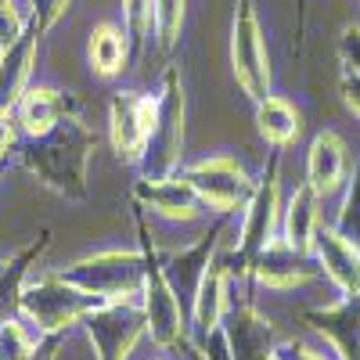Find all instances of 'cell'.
Wrapping results in <instances>:
<instances>
[{
    "instance_id": "cell-20",
    "label": "cell",
    "mask_w": 360,
    "mask_h": 360,
    "mask_svg": "<svg viewBox=\"0 0 360 360\" xmlns=\"http://www.w3.org/2000/svg\"><path fill=\"white\" fill-rule=\"evenodd\" d=\"M51 242V234H40V242L37 245H29L25 252H18L15 259H8L4 266H0V328H4L8 321H15L18 314V303H22V292H25V274H29V266L37 263V256L47 249Z\"/></svg>"
},
{
    "instance_id": "cell-19",
    "label": "cell",
    "mask_w": 360,
    "mask_h": 360,
    "mask_svg": "<svg viewBox=\"0 0 360 360\" xmlns=\"http://www.w3.org/2000/svg\"><path fill=\"white\" fill-rule=\"evenodd\" d=\"M256 127H259V137L266 144L274 148H288L299 141V134H303V115H299V108L281 98V94H266L256 101Z\"/></svg>"
},
{
    "instance_id": "cell-8",
    "label": "cell",
    "mask_w": 360,
    "mask_h": 360,
    "mask_svg": "<svg viewBox=\"0 0 360 360\" xmlns=\"http://www.w3.org/2000/svg\"><path fill=\"white\" fill-rule=\"evenodd\" d=\"M281 184H278V162L270 166V173L263 176V184H256L252 198L245 202L242 209V252L245 256H259L270 242L278 238V227H281Z\"/></svg>"
},
{
    "instance_id": "cell-15",
    "label": "cell",
    "mask_w": 360,
    "mask_h": 360,
    "mask_svg": "<svg viewBox=\"0 0 360 360\" xmlns=\"http://www.w3.org/2000/svg\"><path fill=\"white\" fill-rule=\"evenodd\" d=\"M134 195L144 209H152V213H159L166 220H195L202 213V198L195 195V188L188 184V180H176V176L137 180Z\"/></svg>"
},
{
    "instance_id": "cell-2",
    "label": "cell",
    "mask_w": 360,
    "mask_h": 360,
    "mask_svg": "<svg viewBox=\"0 0 360 360\" xmlns=\"http://www.w3.org/2000/svg\"><path fill=\"white\" fill-rule=\"evenodd\" d=\"M58 278L86 295L101 299V303H127L134 292L144 288L148 266L137 252H98V256L76 259Z\"/></svg>"
},
{
    "instance_id": "cell-34",
    "label": "cell",
    "mask_w": 360,
    "mask_h": 360,
    "mask_svg": "<svg viewBox=\"0 0 360 360\" xmlns=\"http://www.w3.org/2000/svg\"><path fill=\"white\" fill-rule=\"evenodd\" d=\"M4 166H8V162H0V173H4Z\"/></svg>"
},
{
    "instance_id": "cell-6",
    "label": "cell",
    "mask_w": 360,
    "mask_h": 360,
    "mask_svg": "<svg viewBox=\"0 0 360 360\" xmlns=\"http://www.w3.org/2000/svg\"><path fill=\"white\" fill-rule=\"evenodd\" d=\"M184 180L195 188L202 205L217 209V213L245 209V202L256 191V180L249 176V169L242 162H234L231 155H213V159H202V162L188 166Z\"/></svg>"
},
{
    "instance_id": "cell-11",
    "label": "cell",
    "mask_w": 360,
    "mask_h": 360,
    "mask_svg": "<svg viewBox=\"0 0 360 360\" xmlns=\"http://www.w3.org/2000/svg\"><path fill=\"white\" fill-rule=\"evenodd\" d=\"M90 339L101 349V360H127L137 335H141V317L119 303H101L83 317Z\"/></svg>"
},
{
    "instance_id": "cell-28",
    "label": "cell",
    "mask_w": 360,
    "mask_h": 360,
    "mask_svg": "<svg viewBox=\"0 0 360 360\" xmlns=\"http://www.w3.org/2000/svg\"><path fill=\"white\" fill-rule=\"evenodd\" d=\"M339 58H342V69L360 76V22H346L342 33H339Z\"/></svg>"
},
{
    "instance_id": "cell-35",
    "label": "cell",
    "mask_w": 360,
    "mask_h": 360,
    "mask_svg": "<svg viewBox=\"0 0 360 360\" xmlns=\"http://www.w3.org/2000/svg\"><path fill=\"white\" fill-rule=\"evenodd\" d=\"M0 266H4V263H0Z\"/></svg>"
},
{
    "instance_id": "cell-31",
    "label": "cell",
    "mask_w": 360,
    "mask_h": 360,
    "mask_svg": "<svg viewBox=\"0 0 360 360\" xmlns=\"http://www.w3.org/2000/svg\"><path fill=\"white\" fill-rule=\"evenodd\" d=\"M54 353H58V339H47V342H40L33 353H29L25 360H54Z\"/></svg>"
},
{
    "instance_id": "cell-18",
    "label": "cell",
    "mask_w": 360,
    "mask_h": 360,
    "mask_svg": "<svg viewBox=\"0 0 360 360\" xmlns=\"http://www.w3.org/2000/svg\"><path fill=\"white\" fill-rule=\"evenodd\" d=\"M310 321H317V332L332 342L339 360H360V299H342L339 307L310 314Z\"/></svg>"
},
{
    "instance_id": "cell-17",
    "label": "cell",
    "mask_w": 360,
    "mask_h": 360,
    "mask_svg": "<svg viewBox=\"0 0 360 360\" xmlns=\"http://www.w3.org/2000/svg\"><path fill=\"white\" fill-rule=\"evenodd\" d=\"M321 227V198L307 188V184H299L288 202H285V213H281V238L295 249V252H303L310 256L314 249V234Z\"/></svg>"
},
{
    "instance_id": "cell-23",
    "label": "cell",
    "mask_w": 360,
    "mask_h": 360,
    "mask_svg": "<svg viewBox=\"0 0 360 360\" xmlns=\"http://www.w3.org/2000/svg\"><path fill=\"white\" fill-rule=\"evenodd\" d=\"M339 195H342V202H339V209H335L332 227H335L339 234H346L349 242L360 245V159H356L353 173L346 176V184H342Z\"/></svg>"
},
{
    "instance_id": "cell-7",
    "label": "cell",
    "mask_w": 360,
    "mask_h": 360,
    "mask_svg": "<svg viewBox=\"0 0 360 360\" xmlns=\"http://www.w3.org/2000/svg\"><path fill=\"white\" fill-rule=\"evenodd\" d=\"M159 98L148 94H115L108 105V123H112V144L123 162H141L148 137L155 127Z\"/></svg>"
},
{
    "instance_id": "cell-5",
    "label": "cell",
    "mask_w": 360,
    "mask_h": 360,
    "mask_svg": "<svg viewBox=\"0 0 360 360\" xmlns=\"http://www.w3.org/2000/svg\"><path fill=\"white\" fill-rule=\"evenodd\" d=\"M98 307H101V299L72 288L62 278H47V281L29 285L22 292V303H18V310L33 321L40 332H62L65 324L83 321L90 310H98Z\"/></svg>"
},
{
    "instance_id": "cell-1",
    "label": "cell",
    "mask_w": 360,
    "mask_h": 360,
    "mask_svg": "<svg viewBox=\"0 0 360 360\" xmlns=\"http://www.w3.org/2000/svg\"><path fill=\"white\" fill-rule=\"evenodd\" d=\"M94 148H98V137L76 115H69L54 130L29 141L22 152V162L47 191L79 202L86 198V173H90Z\"/></svg>"
},
{
    "instance_id": "cell-32",
    "label": "cell",
    "mask_w": 360,
    "mask_h": 360,
    "mask_svg": "<svg viewBox=\"0 0 360 360\" xmlns=\"http://www.w3.org/2000/svg\"><path fill=\"white\" fill-rule=\"evenodd\" d=\"M295 360H328V356H324V353H317V349H310V346H299Z\"/></svg>"
},
{
    "instance_id": "cell-14",
    "label": "cell",
    "mask_w": 360,
    "mask_h": 360,
    "mask_svg": "<svg viewBox=\"0 0 360 360\" xmlns=\"http://www.w3.org/2000/svg\"><path fill=\"white\" fill-rule=\"evenodd\" d=\"M18 123L29 137H40L47 130H54L62 119L79 112V101L65 90H54V86H29L25 98L18 101Z\"/></svg>"
},
{
    "instance_id": "cell-16",
    "label": "cell",
    "mask_w": 360,
    "mask_h": 360,
    "mask_svg": "<svg viewBox=\"0 0 360 360\" xmlns=\"http://www.w3.org/2000/svg\"><path fill=\"white\" fill-rule=\"evenodd\" d=\"M144 310H148V324L152 335L159 342H176L184 335V317H180V299L173 292V285L166 281L162 270H148L144 278Z\"/></svg>"
},
{
    "instance_id": "cell-22",
    "label": "cell",
    "mask_w": 360,
    "mask_h": 360,
    "mask_svg": "<svg viewBox=\"0 0 360 360\" xmlns=\"http://www.w3.org/2000/svg\"><path fill=\"white\" fill-rule=\"evenodd\" d=\"M195 292H198V295H195V317H198V324L205 328V332H213L217 321H220V310H224L227 274H224L220 266H209Z\"/></svg>"
},
{
    "instance_id": "cell-33",
    "label": "cell",
    "mask_w": 360,
    "mask_h": 360,
    "mask_svg": "<svg viewBox=\"0 0 360 360\" xmlns=\"http://www.w3.org/2000/svg\"><path fill=\"white\" fill-rule=\"evenodd\" d=\"M266 360H285V356H278V353H270V356H266Z\"/></svg>"
},
{
    "instance_id": "cell-4",
    "label": "cell",
    "mask_w": 360,
    "mask_h": 360,
    "mask_svg": "<svg viewBox=\"0 0 360 360\" xmlns=\"http://www.w3.org/2000/svg\"><path fill=\"white\" fill-rule=\"evenodd\" d=\"M231 65H234V76H238V83H242V90L252 101L270 94V54H266L263 25H259V15H256L252 0H238L234 4Z\"/></svg>"
},
{
    "instance_id": "cell-12",
    "label": "cell",
    "mask_w": 360,
    "mask_h": 360,
    "mask_svg": "<svg viewBox=\"0 0 360 360\" xmlns=\"http://www.w3.org/2000/svg\"><path fill=\"white\" fill-rule=\"evenodd\" d=\"M37 44H40V33L29 25L22 40H15L8 51H0V115H11L18 101L25 98L33 62H37Z\"/></svg>"
},
{
    "instance_id": "cell-9",
    "label": "cell",
    "mask_w": 360,
    "mask_h": 360,
    "mask_svg": "<svg viewBox=\"0 0 360 360\" xmlns=\"http://www.w3.org/2000/svg\"><path fill=\"white\" fill-rule=\"evenodd\" d=\"M310 256L321 274L342 292V299H360V245L356 242L339 234L332 224H321L314 234Z\"/></svg>"
},
{
    "instance_id": "cell-21",
    "label": "cell",
    "mask_w": 360,
    "mask_h": 360,
    "mask_svg": "<svg viewBox=\"0 0 360 360\" xmlns=\"http://www.w3.org/2000/svg\"><path fill=\"white\" fill-rule=\"evenodd\" d=\"M127 65V33L112 22L94 25L90 33V69L98 76H115Z\"/></svg>"
},
{
    "instance_id": "cell-30",
    "label": "cell",
    "mask_w": 360,
    "mask_h": 360,
    "mask_svg": "<svg viewBox=\"0 0 360 360\" xmlns=\"http://www.w3.org/2000/svg\"><path fill=\"white\" fill-rule=\"evenodd\" d=\"M15 148V127H11V115H0V162H8Z\"/></svg>"
},
{
    "instance_id": "cell-13",
    "label": "cell",
    "mask_w": 360,
    "mask_h": 360,
    "mask_svg": "<svg viewBox=\"0 0 360 360\" xmlns=\"http://www.w3.org/2000/svg\"><path fill=\"white\" fill-rule=\"evenodd\" d=\"M252 274L266 288H295V285H307L317 274V266H310V256L295 252L285 238H274L252 259Z\"/></svg>"
},
{
    "instance_id": "cell-10",
    "label": "cell",
    "mask_w": 360,
    "mask_h": 360,
    "mask_svg": "<svg viewBox=\"0 0 360 360\" xmlns=\"http://www.w3.org/2000/svg\"><path fill=\"white\" fill-rule=\"evenodd\" d=\"M349 176V155H346V141L335 130H321L310 148H307V188L328 202L335 198Z\"/></svg>"
},
{
    "instance_id": "cell-24",
    "label": "cell",
    "mask_w": 360,
    "mask_h": 360,
    "mask_svg": "<svg viewBox=\"0 0 360 360\" xmlns=\"http://www.w3.org/2000/svg\"><path fill=\"white\" fill-rule=\"evenodd\" d=\"M184 11L188 0H152V33L159 37L162 51H173L184 29Z\"/></svg>"
},
{
    "instance_id": "cell-25",
    "label": "cell",
    "mask_w": 360,
    "mask_h": 360,
    "mask_svg": "<svg viewBox=\"0 0 360 360\" xmlns=\"http://www.w3.org/2000/svg\"><path fill=\"white\" fill-rule=\"evenodd\" d=\"M123 18H127V37L144 47L152 33V0H123Z\"/></svg>"
},
{
    "instance_id": "cell-27",
    "label": "cell",
    "mask_w": 360,
    "mask_h": 360,
    "mask_svg": "<svg viewBox=\"0 0 360 360\" xmlns=\"http://www.w3.org/2000/svg\"><path fill=\"white\" fill-rule=\"evenodd\" d=\"M25 29H29V22L15 8V0H0V51H8L15 40H22Z\"/></svg>"
},
{
    "instance_id": "cell-29",
    "label": "cell",
    "mask_w": 360,
    "mask_h": 360,
    "mask_svg": "<svg viewBox=\"0 0 360 360\" xmlns=\"http://www.w3.org/2000/svg\"><path fill=\"white\" fill-rule=\"evenodd\" d=\"M339 94H342V105L360 119V76H356V72H346V69H342V76H339Z\"/></svg>"
},
{
    "instance_id": "cell-26",
    "label": "cell",
    "mask_w": 360,
    "mask_h": 360,
    "mask_svg": "<svg viewBox=\"0 0 360 360\" xmlns=\"http://www.w3.org/2000/svg\"><path fill=\"white\" fill-rule=\"evenodd\" d=\"M69 4H72V0H29V25L44 37L47 29L69 11Z\"/></svg>"
},
{
    "instance_id": "cell-3",
    "label": "cell",
    "mask_w": 360,
    "mask_h": 360,
    "mask_svg": "<svg viewBox=\"0 0 360 360\" xmlns=\"http://www.w3.org/2000/svg\"><path fill=\"white\" fill-rule=\"evenodd\" d=\"M184 83L180 72L169 65L162 76V94H159V112H155V127L144 148V180H166L180 166V152H184Z\"/></svg>"
}]
</instances>
